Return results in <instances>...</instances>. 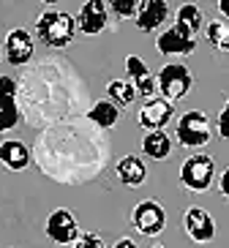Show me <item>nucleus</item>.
I'll list each match as a JSON object with an SVG mask.
<instances>
[{"instance_id":"obj_1","label":"nucleus","mask_w":229,"mask_h":248,"mask_svg":"<svg viewBox=\"0 0 229 248\" xmlns=\"http://www.w3.org/2000/svg\"><path fill=\"white\" fill-rule=\"evenodd\" d=\"M36 36L41 44L52 46V49H63L76 36L74 16L66 14V11H44L36 22Z\"/></svg>"},{"instance_id":"obj_2","label":"nucleus","mask_w":229,"mask_h":248,"mask_svg":"<svg viewBox=\"0 0 229 248\" xmlns=\"http://www.w3.org/2000/svg\"><path fill=\"white\" fill-rule=\"evenodd\" d=\"M213 175H215V161L205 153L191 155V158L183 161V167H180V183H183L188 191H197V194L210 188Z\"/></svg>"},{"instance_id":"obj_3","label":"nucleus","mask_w":229,"mask_h":248,"mask_svg":"<svg viewBox=\"0 0 229 248\" xmlns=\"http://www.w3.org/2000/svg\"><path fill=\"white\" fill-rule=\"evenodd\" d=\"M191 85H194V77L183 63H169V66H164L158 71V90L172 104L185 98L188 90H191Z\"/></svg>"},{"instance_id":"obj_4","label":"nucleus","mask_w":229,"mask_h":248,"mask_svg":"<svg viewBox=\"0 0 229 248\" xmlns=\"http://www.w3.org/2000/svg\"><path fill=\"white\" fill-rule=\"evenodd\" d=\"M131 224L139 234L155 237V234H161L164 226H167V210H164L155 199H142L131 213Z\"/></svg>"},{"instance_id":"obj_5","label":"nucleus","mask_w":229,"mask_h":248,"mask_svg":"<svg viewBox=\"0 0 229 248\" xmlns=\"http://www.w3.org/2000/svg\"><path fill=\"white\" fill-rule=\"evenodd\" d=\"M210 123H207V115L199 109L185 112L178 120V142L183 147H202L210 142Z\"/></svg>"},{"instance_id":"obj_6","label":"nucleus","mask_w":229,"mask_h":248,"mask_svg":"<svg viewBox=\"0 0 229 248\" xmlns=\"http://www.w3.org/2000/svg\"><path fill=\"white\" fill-rule=\"evenodd\" d=\"M46 237L58 246H68V243L79 240V224H76L74 213L71 210H55L46 218Z\"/></svg>"},{"instance_id":"obj_7","label":"nucleus","mask_w":229,"mask_h":248,"mask_svg":"<svg viewBox=\"0 0 229 248\" xmlns=\"http://www.w3.org/2000/svg\"><path fill=\"white\" fill-rule=\"evenodd\" d=\"M175 115V104L167 101V98H150V101L142 104L139 115H137V123L145 128V131H161L164 125L172 120Z\"/></svg>"},{"instance_id":"obj_8","label":"nucleus","mask_w":229,"mask_h":248,"mask_svg":"<svg viewBox=\"0 0 229 248\" xmlns=\"http://www.w3.org/2000/svg\"><path fill=\"white\" fill-rule=\"evenodd\" d=\"M183 226H185V234L194 243H210L215 237V221L202 207H188L183 216Z\"/></svg>"},{"instance_id":"obj_9","label":"nucleus","mask_w":229,"mask_h":248,"mask_svg":"<svg viewBox=\"0 0 229 248\" xmlns=\"http://www.w3.org/2000/svg\"><path fill=\"white\" fill-rule=\"evenodd\" d=\"M16 125H19L16 82L14 77H0V131H11Z\"/></svg>"},{"instance_id":"obj_10","label":"nucleus","mask_w":229,"mask_h":248,"mask_svg":"<svg viewBox=\"0 0 229 248\" xmlns=\"http://www.w3.org/2000/svg\"><path fill=\"white\" fill-rule=\"evenodd\" d=\"M126 71H128V82L137 88V95H145V98H153L155 90H158V82L150 74V68L145 66V60H139L137 55H128L126 58Z\"/></svg>"},{"instance_id":"obj_11","label":"nucleus","mask_w":229,"mask_h":248,"mask_svg":"<svg viewBox=\"0 0 229 248\" xmlns=\"http://www.w3.org/2000/svg\"><path fill=\"white\" fill-rule=\"evenodd\" d=\"M3 52H6V60L11 63V66H25V63L33 58V36L22 28H14L6 36Z\"/></svg>"},{"instance_id":"obj_12","label":"nucleus","mask_w":229,"mask_h":248,"mask_svg":"<svg viewBox=\"0 0 229 248\" xmlns=\"http://www.w3.org/2000/svg\"><path fill=\"white\" fill-rule=\"evenodd\" d=\"M155 46L161 55H191L197 49V38L188 36L185 30H180L178 25L169 30H164L161 36L155 38Z\"/></svg>"},{"instance_id":"obj_13","label":"nucleus","mask_w":229,"mask_h":248,"mask_svg":"<svg viewBox=\"0 0 229 248\" xmlns=\"http://www.w3.org/2000/svg\"><path fill=\"white\" fill-rule=\"evenodd\" d=\"M107 19H109V6L101 3V0H88L79 11L76 25H79V30L85 36H96V33H101L107 28Z\"/></svg>"},{"instance_id":"obj_14","label":"nucleus","mask_w":229,"mask_h":248,"mask_svg":"<svg viewBox=\"0 0 229 248\" xmlns=\"http://www.w3.org/2000/svg\"><path fill=\"white\" fill-rule=\"evenodd\" d=\"M167 16H169V6H167L164 0H145L142 8H139V14H137V28H139L142 33L158 30L167 22Z\"/></svg>"},{"instance_id":"obj_15","label":"nucleus","mask_w":229,"mask_h":248,"mask_svg":"<svg viewBox=\"0 0 229 248\" xmlns=\"http://www.w3.org/2000/svg\"><path fill=\"white\" fill-rule=\"evenodd\" d=\"M0 164L8 172H22L30 164V150L19 139H6V142H0Z\"/></svg>"},{"instance_id":"obj_16","label":"nucleus","mask_w":229,"mask_h":248,"mask_svg":"<svg viewBox=\"0 0 229 248\" xmlns=\"http://www.w3.org/2000/svg\"><path fill=\"white\" fill-rule=\"evenodd\" d=\"M115 172H118L120 183H126L128 188H139L145 183V177H148V167H145V161L139 155H123L118 161Z\"/></svg>"},{"instance_id":"obj_17","label":"nucleus","mask_w":229,"mask_h":248,"mask_svg":"<svg viewBox=\"0 0 229 248\" xmlns=\"http://www.w3.org/2000/svg\"><path fill=\"white\" fill-rule=\"evenodd\" d=\"M142 153L153 161H164L172 153V139L167 131H148L142 139Z\"/></svg>"},{"instance_id":"obj_18","label":"nucleus","mask_w":229,"mask_h":248,"mask_svg":"<svg viewBox=\"0 0 229 248\" xmlns=\"http://www.w3.org/2000/svg\"><path fill=\"white\" fill-rule=\"evenodd\" d=\"M88 117H90V123H96L98 128H112V125H118V120H120V109L107 98V101L93 104V109L88 112Z\"/></svg>"},{"instance_id":"obj_19","label":"nucleus","mask_w":229,"mask_h":248,"mask_svg":"<svg viewBox=\"0 0 229 248\" xmlns=\"http://www.w3.org/2000/svg\"><path fill=\"white\" fill-rule=\"evenodd\" d=\"M178 25L180 30H185L188 36L197 38V33L202 30V11L199 6H194V3H183V6L178 8Z\"/></svg>"},{"instance_id":"obj_20","label":"nucleus","mask_w":229,"mask_h":248,"mask_svg":"<svg viewBox=\"0 0 229 248\" xmlns=\"http://www.w3.org/2000/svg\"><path fill=\"white\" fill-rule=\"evenodd\" d=\"M107 95H109V101L115 104V107H128V104H134V98H137V88H134L128 79H112L109 85H107Z\"/></svg>"},{"instance_id":"obj_21","label":"nucleus","mask_w":229,"mask_h":248,"mask_svg":"<svg viewBox=\"0 0 229 248\" xmlns=\"http://www.w3.org/2000/svg\"><path fill=\"white\" fill-rule=\"evenodd\" d=\"M207 41H210V46L218 52H229V25L218 22V19H213V22L207 25Z\"/></svg>"},{"instance_id":"obj_22","label":"nucleus","mask_w":229,"mask_h":248,"mask_svg":"<svg viewBox=\"0 0 229 248\" xmlns=\"http://www.w3.org/2000/svg\"><path fill=\"white\" fill-rule=\"evenodd\" d=\"M107 6H109L118 16H123V19H128V16H134V19H137L142 3H139V0H112V3H107Z\"/></svg>"},{"instance_id":"obj_23","label":"nucleus","mask_w":229,"mask_h":248,"mask_svg":"<svg viewBox=\"0 0 229 248\" xmlns=\"http://www.w3.org/2000/svg\"><path fill=\"white\" fill-rule=\"evenodd\" d=\"M74 248H104V240L96 232H85V234H79V240L74 243Z\"/></svg>"},{"instance_id":"obj_24","label":"nucleus","mask_w":229,"mask_h":248,"mask_svg":"<svg viewBox=\"0 0 229 248\" xmlns=\"http://www.w3.org/2000/svg\"><path fill=\"white\" fill-rule=\"evenodd\" d=\"M218 137L229 139V112H221V115H218Z\"/></svg>"},{"instance_id":"obj_25","label":"nucleus","mask_w":229,"mask_h":248,"mask_svg":"<svg viewBox=\"0 0 229 248\" xmlns=\"http://www.w3.org/2000/svg\"><path fill=\"white\" fill-rule=\"evenodd\" d=\"M218 191H221L224 197L229 199V169H224L221 177H218Z\"/></svg>"},{"instance_id":"obj_26","label":"nucleus","mask_w":229,"mask_h":248,"mask_svg":"<svg viewBox=\"0 0 229 248\" xmlns=\"http://www.w3.org/2000/svg\"><path fill=\"white\" fill-rule=\"evenodd\" d=\"M115 248H137V243H134V240H128V237H123V240H118V243H115Z\"/></svg>"},{"instance_id":"obj_27","label":"nucleus","mask_w":229,"mask_h":248,"mask_svg":"<svg viewBox=\"0 0 229 248\" xmlns=\"http://www.w3.org/2000/svg\"><path fill=\"white\" fill-rule=\"evenodd\" d=\"M218 11L229 19V0H218Z\"/></svg>"},{"instance_id":"obj_28","label":"nucleus","mask_w":229,"mask_h":248,"mask_svg":"<svg viewBox=\"0 0 229 248\" xmlns=\"http://www.w3.org/2000/svg\"><path fill=\"white\" fill-rule=\"evenodd\" d=\"M224 112H229V101H227V107H224Z\"/></svg>"},{"instance_id":"obj_29","label":"nucleus","mask_w":229,"mask_h":248,"mask_svg":"<svg viewBox=\"0 0 229 248\" xmlns=\"http://www.w3.org/2000/svg\"><path fill=\"white\" fill-rule=\"evenodd\" d=\"M0 60H3V46H0Z\"/></svg>"},{"instance_id":"obj_30","label":"nucleus","mask_w":229,"mask_h":248,"mask_svg":"<svg viewBox=\"0 0 229 248\" xmlns=\"http://www.w3.org/2000/svg\"><path fill=\"white\" fill-rule=\"evenodd\" d=\"M153 248H164V246H153Z\"/></svg>"}]
</instances>
